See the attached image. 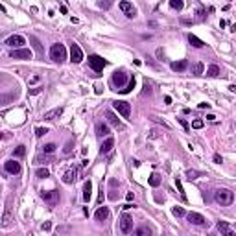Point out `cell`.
Here are the masks:
<instances>
[{"instance_id":"6da1fadb","label":"cell","mask_w":236,"mask_h":236,"mask_svg":"<svg viewBox=\"0 0 236 236\" xmlns=\"http://www.w3.org/2000/svg\"><path fill=\"white\" fill-rule=\"evenodd\" d=\"M214 197H216V201L220 203L221 207H229L231 203L234 201V194H232L229 188H220V190H216Z\"/></svg>"},{"instance_id":"7a4b0ae2","label":"cell","mask_w":236,"mask_h":236,"mask_svg":"<svg viewBox=\"0 0 236 236\" xmlns=\"http://www.w3.org/2000/svg\"><path fill=\"white\" fill-rule=\"evenodd\" d=\"M50 57H52V61H56V63H63V61H65L67 59V48H65V45H61V42L52 45Z\"/></svg>"},{"instance_id":"3957f363","label":"cell","mask_w":236,"mask_h":236,"mask_svg":"<svg viewBox=\"0 0 236 236\" xmlns=\"http://www.w3.org/2000/svg\"><path fill=\"white\" fill-rule=\"evenodd\" d=\"M111 81H113V85L116 87V91L125 89V83H129V81H127V74H125L124 70H116V72L113 74Z\"/></svg>"},{"instance_id":"277c9868","label":"cell","mask_w":236,"mask_h":236,"mask_svg":"<svg viewBox=\"0 0 236 236\" xmlns=\"http://www.w3.org/2000/svg\"><path fill=\"white\" fill-rule=\"evenodd\" d=\"M105 65H107V61H105L102 56H96V53L89 56V67H91L94 72H102Z\"/></svg>"},{"instance_id":"5b68a950","label":"cell","mask_w":236,"mask_h":236,"mask_svg":"<svg viewBox=\"0 0 236 236\" xmlns=\"http://www.w3.org/2000/svg\"><path fill=\"white\" fill-rule=\"evenodd\" d=\"M120 231L124 234H131L133 232V218L129 216V214H122L120 216Z\"/></svg>"},{"instance_id":"8992f818","label":"cell","mask_w":236,"mask_h":236,"mask_svg":"<svg viewBox=\"0 0 236 236\" xmlns=\"http://www.w3.org/2000/svg\"><path fill=\"white\" fill-rule=\"evenodd\" d=\"M113 107L120 113L124 118H129L131 116V103H127V102H122V100H116L113 102Z\"/></svg>"},{"instance_id":"52a82bcc","label":"cell","mask_w":236,"mask_h":236,"mask_svg":"<svg viewBox=\"0 0 236 236\" xmlns=\"http://www.w3.org/2000/svg\"><path fill=\"white\" fill-rule=\"evenodd\" d=\"M41 197L45 199V203H48L50 207H53V205L59 201V192H57V190H45V192L41 194Z\"/></svg>"},{"instance_id":"ba28073f","label":"cell","mask_w":236,"mask_h":236,"mask_svg":"<svg viewBox=\"0 0 236 236\" xmlns=\"http://www.w3.org/2000/svg\"><path fill=\"white\" fill-rule=\"evenodd\" d=\"M26 42V39L22 37V35H11V37H7L6 39V45L9 46V48H15V50H19L20 46H22Z\"/></svg>"},{"instance_id":"9c48e42d","label":"cell","mask_w":236,"mask_h":236,"mask_svg":"<svg viewBox=\"0 0 236 236\" xmlns=\"http://www.w3.org/2000/svg\"><path fill=\"white\" fill-rule=\"evenodd\" d=\"M118 6H120V9L124 11V15H125L127 19H135V17H137V9H135V6H133L131 2H125V0H124V2H120Z\"/></svg>"},{"instance_id":"30bf717a","label":"cell","mask_w":236,"mask_h":236,"mask_svg":"<svg viewBox=\"0 0 236 236\" xmlns=\"http://www.w3.org/2000/svg\"><path fill=\"white\" fill-rule=\"evenodd\" d=\"M70 61L72 63L83 61V50L79 48V45H70Z\"/></svg>"},{"instance_id":"8fae6325","label":"cell","mask_w":236,"mask_h":236,"mask_svg":"<svg viewBox=\"0 0 236 236\" xmlns=\"http://www.w3.org/2000/svg\"><path fill=\"white\" fill-rule=\"evenodd\" d=\"M186 220H188L192 225H205V223H207L205 216H203V214H199V212H188V214H186Z\"/></svg>"},{"instance_id":"7c38bea8","label":"cell","mask_w":236,"mask_h":236,"mask_svg":"<svg viewBox=\"0 0 236 236\" xmlns=\"http://www.w3.org/2000/svg\"><path fill=\"white\" fill-rule=\"evenodd\" d=\"M218 231L221 236H236V231L229 225V221H218Z\"/></svg>"},{"instance_id":"4fadbf2b","label":"cell","mask_w":236,"mask_h":236,"mask_svg":"<svg viewBox=\"0 0 236 236\" xmlns=\"http://www.w3.org/2000/svg\"><path fill=\"white\" fill-rule=\"evenodd\" d=\"M11 223V197H7L6 201V210H4V218H2V227H9Z\"/></svg>"},{"instance_id":"5bb4252c","label":"cell","mask_w":236,"mask_h":236,"mask_svg":"<svg viewBox=\"0 0 236 236\" xmlns=\"http://www.w3.org/2000/svg\"><path fill=\"white\" fill-rule=\"evenodd\" d=\"M4 170L7 171V174H13V175H17L19 171H20V164L17 163L15 159H11V160H6V163H4Z\"/></svg>"},{"instance_id":"9a60e30c","label":"cell","mask_w":236,"mask_h":236,"mask_svg":"<svg viewBox=\"0 0 236 236\" xmlns=\"http://www.w3.org/2000/svg\"><path fill=\"white\" fill-rule=\"evenodd\" d=\"M11 57L13 59H31V50L28 48H19L11 52Z\"/></svg>"},{"instance_id":"2e32d148","label":"cell","mask_w":236,"mask_h":236,"mask_svg":"<svg viewBox=\"0 0 236 236\" xmlns=\"http://www.w3.org/2000/svg\"><path fill=\"white\" fill-rule=\"evenodd\" d=\"M113 148H114V138H113V137H107L105 140L102 142V146H100V155H105V153H109Z\"/></svg>"},{"instance_id":"e0dca14e","label":"cell","mask_w":236,"mask_h":236,"mask_svg":"<svg viewBox=\"0 0 236 236\" xmlns=\"http://www.w3.org/2000/svg\"><path fill=\"white\" fill-rule=\"evenodd\" d=\"M63 111H65V109H63V107H56V109H52V111H46L45 114H42V118H45V120H56V118H59L61 114H63Z\"/></svg>"},{"instance_id":"ac0fdd59","label":"cell","mask_w":236,"mask_h":236,"mask_svg":"<svg viewBox=\"0 0 236 236\" xmlns=\"http://www.w3.org/2000/svg\"><path fill=\"white\" fill-rule=\"evenodd\" d=\"M105 118L109 120V124H111V125H114V127H116V129H122V124H120L118 116H116L113 111H105Z\"/></svg>"},{"instance_id":"d6986e66","label":"cell","mask_w":236,"mask_h":236,"mask_svg":"<svg viewBox=\"0 0 236 236\" xmlns=\"http://www.w3.org/2000/svg\"><path fill=\"white\" fill-rule=\"evenodd\" d=\"M96 135H98L100 138H107V137H109V125H107V124H103V122H98V124H96Z\"/></svg>"},{"instance_id":"ffe728a7","label":"cell","mask_w":236,"mask_h":236,"mask_svg":"<svg viewBox=\"0 0 236 236\" xmlns=\"http://www.w3.org/2000/svg\"><path fill=\"white\" fill-rule=\"evenodd\" d=\"M30 42H31V45H33V50L39 53V56L42 57V56H45V50H42V45H41V41L35 37V35H30Z\"/></svg>"},{"instance_id":"44dd1931","label":"cell","mask_w":236,"mask_h":236,"mask_svg":"<svg viewBox=\"0 0 236 236\" xmlns=\"http://www.w3.org/2000/svg\"><path fill=\"white\" fill-rule=\"evenodd\" d=\"M91 196H92V183L91 181H85L83 185V201H91Z\"/></svg>"},{"instance_id":"7402d4cb","label":"cell","mask_w":236,"mask_h":236,"mask_svg":"<svg viewBox=\"0 0 236 236\" xmlns=\"http://www.w3.org/2000/svg\"><path fill=\"white\" fill-rule=\"evenodd\" d=\"M94 218L98 220V221H105L107 218H109V209H107V207H100L98 210H96Z\"/></svg>"},{"instance_id":"603a6c76","label":"cell","mask_w":236,"mask_h":236,"mask_svg":"<svg viewBox=\"0 0 236 236\" xmlns=\"http://www.w3.org/2000/svg\"><path fill=\"white\" fill-rule=\"evenodd\" d=\"M74 181H76V170H67L65 174H63V183H65V185H72Z\"/></svg>"},{"instance_id":"cb8c5ba5","label":"cell","mask_w":236,"mask_h":236,"mask_svg":"<svg viewBox=\"0 0 236 236\" xmlns=\"http://www.w3.org/2000/svg\"><path fill=\"white\" fill-rule=\"evenodd\" d=\"M133 236H151V231H149V227H146V225H140V227H137L133 231Z\"/></svg>"},{"instance_id":"d4e9b609","label":"cell","mask_w":236,"mask_h":236,"mask_svg":"<svg viewBox=\"0 0 236 236\" xmlns=\"http://www.w3.org/2000/svg\"><path fill=\"white\" fill-rule=\"evenodd\" d=\"M188 41H190V45H192V46H196V48H203V46H205V42H203L197 35H194V33H190V35H188Z\"/></svg>"},{"instance_id":"484cf974","label":"cell","mask_w":236,"mask_h":236,"mask_svg":"<svg viewBox=\"0 0 236 236\" xmlns=\"http://www.w3.org/2000/svg\"><path fill=\"white\" fill-rule=\"evenodd\" d=\"M188 67V61H175V63H171V70H175V72H183L185 68Z\"/></svg>"},{"instance_id":"4316f807","label":"cell","mask_w":236,"mask_h":236,"mask_svg":"<svg viewBox=\"0 0 236 236\" xmlns=\"http://www.w3.org/2000/svg\"><path fill=\"white\" fill-rule=\"evenodd\" d=\"M207 76H209V78H216V76H220V67H218V65H210V67L207 68Z\"/></svg>"},{"instance_id":"83f0119b","label":"cell","mask_w":236,"mask_h":236,"mask_svg":"<svg viewBox=\"0 0 236 236\" xmlns=\"http://www.w3.org/2000/svg\"><path fill=\"white\" fill-rule=\"evenodd\" d=\"M148 183L151 185L153 188H157V186L160 185V175H159V174H151V175H149V179H148Z\"/></svg>"},{"instance_id":"f1b7e54d","label":"cell","mask_w":236,"mask_h":236,"mask_svg":"<svg viewBox=\"0 0 236 236\" xmlns=\"http://www.w3.org/2000/svg\"><path fill=\"white\" fill-rule=\"evenodd\" d=\"M57 149V146L53 144V142H48V144H45L42 146V151H45V155H50V153H53Z\"/></svg>"},{"instance_id":"f546056e","label":"cell","mask_w":236,"mask_h":236,"mask_svg":"<svg viewBox=\"0 0 236 236\" xmlns=\"http://www.w3.org/2000/svg\"><path fill=\"white\" fill-rule=\"evenodd\" d=\"M26 155V146H22V144H20V146H17L15 149H13V157H24Z\"/></svg>"},{"instance_id":"4dcf8cb0","label":"cell","mask_w":236,"mask_h":236,"mask_svg":"<svg viewBox=\"0 0 236 236\" xmlns=\"http://www.w3.org/2000/svg\"><path fill=\"white\" fill-rule=\"evenodd\" d=\"M35 175H37L39 179H46V177H50V170H48V168H39V170L35 171Z\"/></svg>"},{"instance_id":"1f68e13d","label":"cell","mask_w":236,"mask_h":236,"mask_svg":"<svg viewBox=\"0 0 236 236\" xmlns=\"http://www.w3.org/2000/svg\"><path fill=\"white\" fill-rule=\"evenodd\" d=\"M170 7H171V9H177V11H181V9L185 7V4H183V0H170Z\"/></svg>"},{"instance_id":"d6a6232c","label":"cell","mask_w":236,"mask_h":236,"mask_svg":"<svg viewBox=\"0 0 236 236\" xmlns=\"http://www.w3.org/2000/svg\"><path fill=\"white\" fill-rule=\"evenodd\" d=\"M171 214H174L175 218H183V216H186V212H185L183 207H174V209H171Z\"/></svg>"},{"instance_id":"836d02e7","label":"cell","mask_w":236,"mask_h":236,"mask_svg":"<svg viewBox=\"0 0 236 236\" xmlns=\"http://www.w3.org/2000/svg\"><path fill=\"white\" fill-rule=\"evenodd\" d=\"M133 89H135V78H131V79H129V83L125 85V89H122L120 92H122V94H127V92H131Z\"/></svg>"},{"instance_id":"e575fe53","label":"cell","mask_w":236,"mask_h":236,"mask_svg":"<svg viewBox=\"0 0 236 236\" xmlns=\"http://www.w3.org/2000/svg\"><path fill=\"white\" fill-rule=\"evenodd\" d=\"M197 175H199V171H196V170H188V171H186V177H188V181H194V179H197Z\"/></svg>"},{"instance_id":"d590c367","label":"cell","mask_w":236,"mask_h":236,"mask_svg":"<svg viewBox=\"0 0 236 236\" xmlns=\"http://www.w3.org/2000/svg\"><path fill=\"white\" fill-rule=\"evenodd\" d=\"M46 133H48V129H46V127H37V129H35V137H37V138L45 137Z\"/></svg>"},{"instance_id":"8d00e7d4","label":"cell","mask_w":236,"mask_h":236,"mask_svg":"<svg viewBox=\"0 0 236 236\" xmlns=\"http://www.w3.org/2000/svg\"><path fill=\"white\" fill-rule=\"evenodd\" d=\"M72 146H74V140H68V142L65 144V148H63V153H65V155H68V153L72 151Z\"/></svg>"},{"instance_id":"74e56055","label":"cell","mask_w":236,"mask_h":236,"mask_svg":"<svg viewBox=\"0 0 236 236\" xmlns=\"http://www.w3.org/2000/svg\"><path fill=\"white\" fill-rule=\"evenodd\" d=\"M175 185H177V190L181 192V197H183V199L186 201V194H185V190H183V185H181V181H179V179H175Z\"/></svg>"},{"instance_id":"f35d334b","label":"cell","mask_w":236,"mask_h":236,"mask_svg":"<svg viewBox=\"0 0 236 236\" xmlns=\"http://www.w3.org/2000/svg\"><path fill=\"white\" fill-rule=\"evenodd\" d=\"M203 70H205V67H203V63H197V65H196V68H194L196 76H201V74H203Z\"/></svg>"},{"instance_id":"ab89813d","label":"cell","mask_w":236,"mask_h":236,"mask_svg":"<svg viewBox=\"0 0 236 236\" xmlns=\"http://www.w3.org/2000/svg\"><path fill=\"white\" fill-rule=\"evenodd\" d=\"M192 127H194V129H201V127H203V120H199V118L194 120V122H192Z\"/></svg>"},{"instance_id":"60d3db41","label":"cell","mask_w":236,"mask_h":236,"mask_svg":"<svg viewBox=\"0 0 236 236\" xmlns=\"http://www.w3.org/2000/svg\"><path fill=\"white\" fill-rule=\"evenodd\" d=\"M41 229H42V231H50V229H52V221H45V223L41 225Z\"/></svg>"},{"instance_id":"b9f144b4","label":"cell","mask_w":236,"mask_h":236,"mask_svg":"<svg viewBox=\"0 0 236 236\" xmlns=\"http://www.w3.org/2000/svg\"><path fill=\"white\" fill-rule=\"evenodd\" d=\"M151 120H153V122H159V124H163L164 127H170V125H168V122H164V120H160V118H157V116H151Z\"/></svg>"},{"instance_id":"7bdbcfd3","label":"cell","mask_w":236,"mask_h":236,"mask_svg":"<svg viewBox=\"0 0 236 236\" xmlns=\"http://www.w3.org/2000/svg\"><path fill=\"white\" fill-rule=\"evenodd\" d=\"M102 203H103V185L100 188V196H98V205H102Z\"/></svg>"},{"instance_id":"ee69618b","label":"cell","mask_w":236,"mask_h":236,"mask_svg":"<svg viewBox=\"0 0 236 236\" xmlns=\"http://www.w3.org/2000/svg\"><path fill=\"white\" fill-rule=\"evenodd\" d=\"M179 124H181V125H183V127H185V129H186V131H190V125L186 124V120H183V118H179Z\"/></svg>"},{"instance_id":"f6af8a7d","label":"cell","mask_w":236,"mask_h":236,"mask_svg":"<svg viewBox=\"0 0 236 236\" xmlns=\"http://www.w3.org/2000/svg\"><path fill=\"white\" fill-rule=\"evenodd\" d=\"M214 163H216V164H221V155H220V153H214Z\"/></svg>"},{"instance_id":"bcb514c9","label":"cell","mask_w":236,"mask_h":236,"mask_svg":"<svg viewBox=\"0 0 236 236\" xmlns=\"http://www.w3.org/2000/svg\"><path fill=\"white\" fill-rule=\"evenodd\" d=\"M39 81H41V76H33V78L30 79V85H33V83H39Z\"/></svg>"},{"instance_id":"7dc6e473","label":"cell","mask_w":236,"mask_h":236,"mask_svg":"<svg viewBox=\"0 0 236 236\" xmlns=\"http://www.w3.org/2000/svg\"><path fill=\"white\" fill-rule=\"evenodd\" d=\"M98 6H100V7H103V9H107V7L111 6V2H98Z\"/></svg>"},{"instance_id":"c3c4849f","label":"cell","mask_w":236,"mask_h":236,"mask_svg":"<svg viewBox=\"0 0 236 236\" xmlns=\"http://www.w3.org/2000/svg\"><path fill=\"white\" fill-rule=\"evenodd\" d=\"M199 109H210V103H199Z\"/></svg>"},{"instance_id":"681fc988","label":"cell","mask_w":236,"mask_h":236,"mask_svg":"<svg viewBox=\"0 0 236 236\" xmlns=\"http://www.w3.org/2000/svg\"><path fill=\"white\" fill-rule=\"evenodd\" d=\"M133 197H135V194H133V192H127V196H125V199H127V201H131Z\"/></svg>"},{"instance_id":"f907efd6","label":"cell","mask_w":236,"mask_h":236,"mask_svg":"<svg viewBox=\"0 0 236 236\" xmlns=\"http://www.w3.org/2000/svg\"><path fill=\"white\" fill-rule=\"evenodd\" d=\"M164 103H166V105L171 103V96H164Z\"/></svg>"},{"instance_id":"816d5d0a","label":"cell","mask_w":236,"mask_h":236,"mask_svg":"<svg viewBox=\"0 0 236 236\" xmlns=\"http://www.w3.org/2000/svg\"><path fill=\"white\" fill-rule=\"evenodd\" d=\"M41 89H42V87H37V89H33V91H30V94H39Z\"/></svg>"},{"instance_id":"f5cc1de1","label":"cell","mask_w":236,"mask_h":236,"mask_svg":"<svg viewBox=\"0 0 236 236\" xmlns=\"http://www.w3.org/2000/svg\"><path fill=\"white\" fill-rule=\"evenodd\" d=\"M207 120H210V122H214V120H216V116H214V114H207Z\"/></svg>"},{"instance_id":"db71d44e","label":"cell","mask_w":236,"mask_h":236,"mask_svg":"<svg viewBox=\"0 0 236 236\" xmlns=\"http://www.w3.org/2000/svg\"><path fill=\"white\" fill-rule=\"evenodd\" d=\"M122 209H124V210H129V209H131V203H125V205H124Z\"/></svg>"},{"instance_id":"11a10c76","label":"cell","mask_w":236,"mask_h":236,"mask_svg":"<svg viewBox=\"0 0 236 236\" xmlns=\"http://www.w3.org/2000/svg\"><path fill=\"white\" fill-rule=\"evenodd\" d=\"M232 31H236V24H234V26H232Z\"/></svg>"}]
</instances>
